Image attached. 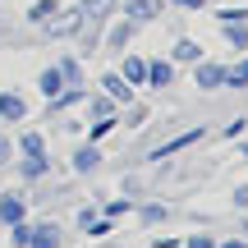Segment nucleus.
<instances>
[{"label": "nucleus", "mask_w": 248, "mask_h": 248, "mask_svg": "<svg viewBox=\"0 0 248 248\" xmlns=\"http://www.w3.org/2000/svg\"><path fill=\"white\" fill-rule=\"evenodd\" d=\"M133 37H138V23H129L124 14H115L106 28H101V51H110V55H124Z\"/></svg>", "instance_id": "nucleus-1"}, {"label": "nucleus", "mask_w": 248, "mask_h": 248, "mask_svg": "<svg viewBox=\"0 0 248 248\" xmlns=\"http://www.w3.org/2000/svg\"><path fill=\"white\" fill-rule=\"evenodd\" d=\"M42 28V37H51V42H64V37H78L83 32V14L78 9H60V14H51L46 23H37Z\"/></svg>", "instance_id": "nucleus-2"}, {"label": "nucleus", "mask_w": 248, "mask_h": 248, "mask_svg": "<svg viewBox=\"0 0 248 248\" xmlns=\"http://www.w3.org/2000/svg\"><path fill=\"white\" fill-rule=\"evenodd\" d=\"M202 138H207V129H202V124H198V129H184V133H175V138H166L161 147H152V152H147V161H156V166H161V161L179 156L184 147H198Z\"/></svg>", "instance_id": "nucleus-3"}, {"label": "nucleus", "mask_w": 248, "mask_h": 248, "mask_svg": "<svg viewBox=\"0 0 248 248\" xmlns=\"http://www.w3.org/2000/svg\"><path fill=\"white\" fill-rule=\"evenodd\" d=\"M120 14L129 18V23L147 28V23H156V18L166 14V0H120Z\"/></svg>", "instance_id": "nucleus-4"}, {"label": "nucleus", "mask_w": 248, "mask_h": 248, "mask_svg": "<svg viewBox=\"0 0 248 248\" xmlns=\"http://www.w3.org/2000/svg\"><path fill=\"white\" fill-rule=\"evenodd\" d=\"M88 101V83H69V88H60L55 97H46V115H64V110L83 106Z\"/></svg>", "instance_id": "nucleus-5"}, {"label": "nucleus", "mask_w": 248, "mask_h": 248, "mask_svg": "<svg viewBox=\"0 0 248 248\" xmlns=\"http://www.w3.org/2000/svg\"><path fill=\"white\" fill-rule=\"evenodd\" d=\"M188 69H193V83L202 92H221L225 88V64L221 60H198V64H188Z\"/></svg>", "instance_id": "nucleus-6"}, {"label": "nucleus", "mask_w": 248, "mask_h": 248, "mask_svg": "<svg viewBox=\"0 0 248 248\" xmlns=\"http://www.w3.org/2000/svg\"><path fill=\"white\" fill-rule=\"evenodd\" d=\"M74 9L83 14V23H97V28H106L110 18L120 14V0H78Z\"/></svg>", "instance_id": "nucleus-7"}, {"label": "nucleus", "mask_w": 248, "mask_h": 248, "mask_svg": "<svg viewBox=\"0 0 248 248\" xmlns=\"http://www.w3.org/2000/svg\"><path fill=\"white\" fill-rule=\"evenodd\" d=\"M101 161H106L101 142H78V147H74V156H69V166H74V175H92Z\"/></svg>", "instance_id": "nucleus-8"}, {"label": "nucleus", "mask_w": 248, "mask_h": 248, "mask_svg": "<svg viewBox=\"0 0 248 248\" xmlns=\"http://www.w3.org/2000/svg\"><path fill=\"white\" fill-rule=\"evenodd\" d=\"M18 221H28V198L23 193H14V188H5L0 193V225H18Z\"/></svg>", "instance_id": "nucleus-9"}, {"label": "nucleus", "mask_w": 248, "mask_h": 248, "mask_svg": "<svg viewBox=\"0 0 248 248\" xmlns=\"http://www.w3.org/2000/svg\"><path fill=\"white\" fill-rule=\"evenodd\" d=\"M97 83H101V92H106V97L115 101V106H129V101H133V92H138V88H129V83L120 78V69H106Z\"/></svg>", "instance_id": "nucleus-10"}, {"label": "nucleus", "mask_w": 248, "mask_h": 248, "mask_svg": "<svg viewBox=\"0 0 248 248\" xmlns=\"http://www.w3.org/2000/svg\"><path fill=\"white\" fill-rule=\"evenodd\" d=\"M14 156H51V142H46V133H37V129L18 133V138H14Z\"/></svg>", "instance_id": "nucleus-11"}, {"label": "nucleus", "mask_w": 248, "mask_h": 248, "mask_svg": "<svg viewBox=\"0 0 248 248\" xmlns=\"http://www.w3.org/2000/svg\"><path fill=\"white\" fill-rule=\"evenodd\" d=\"M64 244V230L55 221H32V239H28V248H60Z\"/></svg>", "instance_id": "nucleus-12"}, {"label": "nucleus", "mask_w": 248, "mask_h": 248, "mask_svg": "<svg viewBox=\"0 0 248 248\" xmlns=\"http://www.w3.org/2000/svg\"><path fill=\"white\" fill-rule=\"evenodd\" d=\"M120 78L129 83V88H142V83H147V60L133 55V51H124L120 55Z\"/></svg>", "instance_id": "nucleus-13"}, {"label": "nucleus", "mask_w": 248, "mask_h": 248, "mask_svg": "<svg viewBox=\"0 0 248 248\" xmlns=\"http://www.w3.org/2000/svg\"><path fill=\"white\" fill-rule=\"evenodd\" d=\"M166 60H170V64H198V60H202V46H198V37H175V46H170Z\"/></svg>", "instance_id": "nucleus-14"}, {"label": "nucleus", "mask_w": 248, "mask_h": 248, "mask_svg": "<svg viewBox=\"0 0 248 248\" xmlns=\"http://www.w3.org/2000/svg\"><path fill=\"white\" fill-rule=\"evenodd\" d=\"M18 161V179L23 184H37V179L51 175V156H14Z\"/></svg>", "instance_id": "nucleus-15"}, {"label": "nucleus", "mask_w": 248, "mask_h": 248, "mask_svg": "<svg viewBox=\"0 0 248 248\" xmlns=\"http://www.w3.org/2000/svg\"><path fill=\"white\" fill-rule=\"evenodd\" d=\"M175 74H179V64H170V60H147V83H142V88H170Z\"/></svg>", "instance_id": "nucleus-16"}, {"label": "nucleus", "mask_w": 248, "mask_h": 248, "mask_svg": "<svg viewBox=\"0 0 248 248\" xmlns=\"http://www.w3.org/2000/svg\"><path fill=\"white\" fill-rule=\"evenodd\" d=\"M23 115H28L23 92H0V120H5V124H18Z\"/></svg>", "instance_id": "nucleus-17"}, {"label": "nucleus", "mask_w": 248, "mask_h": 248, "mask_svg": "<svg viewBox=\"0 0 248 248\" xmlns=\"http://www.w3.org/2000/svg\"><path fill=\"white\" fill-rule=\"evenodd\" d=\"M83 106H88V110H83L88 120H106V115H120V106L106 97V92H88V101H83Z\"/></svg>", "instance_id": "nucleus-18"}, {"label": "nucleus", "mask_w": 248, "mask_h": 248, "mask_svg": "<svg viewBox=\"0 0 248 248\" xmlns=\"http://www.w3.org/2000/svg\"><path fill=\"white\" fill-rule=\"evenodd\" d=\"M55 69L64 74V83H83V78H88V60H83V55H69V51L55 60Z\"/></svg>", "instance_id": "nucleus-19"}, {"label": "nucleus", "mask_w": 248, "mask_h": 248, "mask_svg": "<svg viewBox=\"0 0 248 248\" xmlns=\"http://www.w3.org/2000/svg\"><path fill=\"white\" fill-rule=\"evenodd\" d=\"M147 120H152V106H142V101H129V106H120V124H124V129H142Z\"/></svg>", "instance_id": "nucleus-20"}, {"label": "nucleus", "mask_w": 248, "mask_h": 248, "mask_svg": "<svg viewBox=\"0 0 248 248\" xmlns=\"http://www.w3.org/2000/svg\"><path fill=\"white\" fill-rule=\"evenodd\" d=\"M60 88H69V83H64V74L55 69V64H46V69L37 74V92H42V97H55Z\"/></svg>", "instance_id": "nucleus-21"}, {"label": "nucleus", "mask_w": 248, "mask_h": 248, "mask_svg": "<svg viewBox=\"0 0 248 248\" xmlns=\"http://www.w3.org/2000/svg\"><path fill=\"white\" fill-rule=\"evenodd\" d=\"M225 88H234V92L248 88V51H244L234 64H225Z\"/></svg>", "instance_id": "nucleus-22"}, {"label": "nucleus", "mask_w": 248, "mask_h": 248, "mask_svg": "<svg viewBox=\"0 0 248 248\" xmlns=\"http://www.w3.org/2000/svg\"><path fill=\"white\" fill-rule=\"evenodd\" d=\"M60 9H64L60 0H32L23 18H28V23H32V28H37V23H46V18H51V14H60Z\"/></svg>", "instance_id": "nucleus-23"}, {"label": "nucleus", "mask_w": 248, "mask_h": 248, "mask_svg": "<svg viewBox=\"0 0 248 248\" xmlns=\"http://www.w3.org/2000/svg\"><path fill=\"white\" fill-rule=\"evenodd\" d=\"M221 28H225L221 37L230 42V51H234V55H244V51H248V23H221Z\"/></svg>", "instance_id": "nucleus-24"}, {"label": "nucleus", "mask_w": 248, "mask_h": 248, "mask_svg": "<svg viewBox=\"0 0 248 248\" xmlns=\"http://www.w3.org/2000/svg\"><path fill=\"white\" fill-rule=\"evenodd\" d=\"M120 129V115H106V120H88V142H101Z\"/></svg>", "instance_id": "nucleus-25"}, {"label": "nucleus", "mask_w": 248, "mask_h": 248, "mask_svg": "<svg viewBox=\"0 0 248 248\" xmlns=\"http://www.w3.org/2000/svg\"><path fill=\"white\" fill-rule=\"evenodd\" d=\"M78 230H83V234H88V239H106V234H110V230H115V221H106V216H101V212H97V216H92V221H83V225H78Z\"/></svg>", "instance_id": "nucleus-26"}, {"label": "nucleus", "mask_w": 248, "mask_h": 248, "mask_svg": "<svg viewBox=\"0 0 248 248\" xmlns=\"http://www.w3.org/2000/svg\"><path fill=\"white\" fill-rule=\"evenodd\" d=\"M133 212H138V221L142 225H161V221H166V202H142V207H133Z\"/></svg>", "instance_id": "nucleus-27"}, {"label": "nucleus", "mask_w": 248, "mask_h": 248, "mask_svg": "<svg viewBox=\"0 0 248 248\" xmlns=\"http://www.w3.org/2000/svg\"><path fill=\"white\" fill-rule=\"evenodd\" d=\"M216 18H221V23H248V5H221Z\"/></svg>", "instance_id": "nucleus-28"}, {"label": "nucleus", "mask_w": 248, "mask_h": 248, "mask_svg": "<svg viewBox=\"0 0 248 248\" xmlns=\"http://www.w3.org/2000/svg\"><path fill=\"white\" fill-rule=\"evenodd\" d=\"M28 239H32V221L9 225V244H14V248H28Z\"/></svg>", "instance_id": "nucleus-29"}, {"label": "nucleus", "mask_w": 248, "mask_h": 248, "mask_svg": "<svg viewBox=\"0 0 248 248\" xmlns=\"http://www.w3.org/2000/svg\"><path fill=\"white\" fill-rule=\"evenodd\" d=\"M133 212V202H129V198H115V202H106V207H101V216H106V221H120V216H129Z\"/></svg>", "instance_id": "nucleus-30"}, {"label": "nucleus", "mask_w": 248, "mask_h": 248, "mask_svg": "<svg viewBox=\"0 0 248 248\" xmlns=\"http://www.w3.org/2000/svg\"><path fill=\"white\" fill-rule=\"evenodd\" d=\"M244 129H248V120L239 115V120H230V124H225V129H221V133H225V138H230V142H234V138H244Z\"/></svg>", "instance_id": "nucleus-31"}, {"label": "nucleus", "mask_w": 248, "mask_h": 248, "mask_svg": "<svg viewBox=\"0 0 248 248\" xmlns=\"http://www.w3.org/2000/svg\"><path fill=\"white\" fill-rule=\"evenodd\" d=\"M179 248H216V239H212V234H188Z\"/></svg>", "instance_id": "nucleus-32"}, {"label": "nucleus", "mask_w": 248, "mask_h": 248, "mask_svg": "<svg viewBox=\"0 0 248 248\" xmlns=\"http://www.w3.org/2000/svg\"><path fill=\"white\" fill-rule=\"evenodd\" d=\"M9 161H14V142H9V138H5V133H0V170H5V166H9Z\"/></svg>", "instance_id": "nucleus-33"}, {"label": "nucleus", "mask_w": 248, "mask_h": 248, "mask_svg": "<svg viewBox=\"0 0 248 248\" xmlns=\"http://www.w3.org/2000/svg\"><path fill=\"white\" fill-rule=\"evenodd\" d=\"M166 5H175V9H188V14H193V9H207V0H166Z\"/></svg>", "instance_id": "nucleus-34"}, {"label": "nucleus", "mask_w": 248, "mask_h": 248, "mask_svg": "<svg viewBox=\"0 0 248 248\" xmlns=\"http://www.w3.org/2000/svg\"><path fill=\"white\" fill-rule=\"evenodd\" d=\"M234 207H239V212H248V184L234 188Z\"/></svg>", "instance_id": "nucleus-35"}, {"label": "nucleus", "mask_w": 248, "mask_h": 248, "mask_svg": "<svg viewBox=\"0 0 248 248\" xmlns=\"http://www.w3.org/2000/svg\"><path fill=\"white\" fill-rule=\"evenodd\" d=\"M179 244H184V239H156L152 248H179Z\"/></svg>", "instance_id": "nucleus-36"}, {"label": "nucleus", "mask_w": 248, "mask_h": 248, "mask_svg": "<svg viewBox=\"0 0 248 248\" xmlns=\"http://www.w3.org/2000/svg\"><path fill=\"white\" fill-rule=\"evenodd\" d=\"M216 248H248V239H225V244H216Z\"/></svg>", "instance_id": "nucleus-37"}, {"label": "nucleus", "mask_w": 248, "mask_h": 248, "mask_svg": "<svg viewBox=\"0 0 248 248\" xmlns=\"http://www.w3.org/2000/svg\"><path fill=\"white\" fill-rule=\"evenodd\" d=\"M234 152H239V156L248 161V138H239V142H234Z\"/></svg>", "instance_id": "nucleus-38"}, {"label": "nucleus", "mask_w": 248, "mask_h": 248, "mask_svg": "<svg viewBox=\"0 0 248 248\" xmlns=\"http://www.w3.org/2000/svg\"><path fill=\"white\" fill-rule=\"evenodd\" d=\"M239 234H244V239H248V212H244V221H239Z\"/></svg>", "instance_id": "nucleus-39"}, {"label": "nucleus", "mask_w": 248, "mask_h": 248, "mask_svg": "<svg viewBox=\"0 0 248 248\" xmlns=\"http://www.w3.org/2000/svg\"><path fill=\"white\" fill-rule=\"evenodd\" d=\"M0 18H5V14H0Z\"/></svg>", "instance_id": "nucleus-40"}]
</instances>
